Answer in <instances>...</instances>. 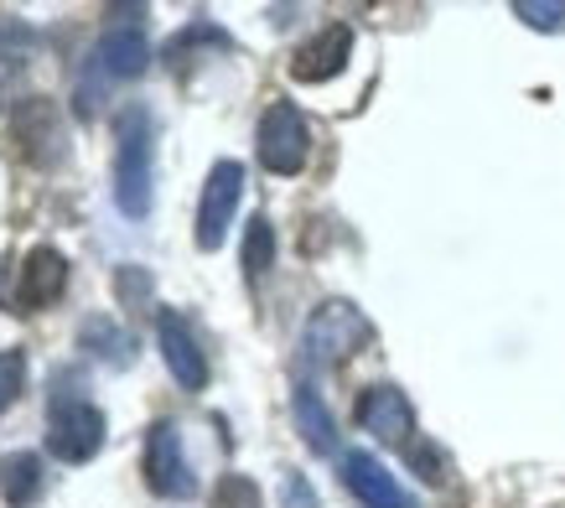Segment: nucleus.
Returning <instances> with one entry per match:
<instances>
[{
	"mask_svg": "<svg viewBox=\"0 0 565 508\" xmlns=\"http://www.w3.org/2000/svg\"><path fill=\"white\" fill-rule=\"evenodd\" d=\"M115 203L125 219H146L156 203V119L146 104H125L115 119Z\"/></svg>",
	"mask_w": 565,
	"mask_h": 508,
	"instance_id": "nucleus-1",
	"label": "nucleus"
},
{
	"mask_svg": "<svg viewBox=\"0 0 565 508\" xmlns=\"http://www.w3.org/2000/svg\"><path fill=\"white\" fill-rule=\"evenodd\" d=\"M146 63H151V42L140 32V21L109 27V32L94 42V52H88V73H84V84H78V115H94L104 99V88L125 84V78H140Z\"/></svg>",
	"mask_w": 565,
	"mask_h": 508,
	"instance_id": "nucleus-2",
	"label": "nucleus"
},
{
	"mask_svg": "<svg viewBox=\"0 0 565 508\" xmlns=\"http://www.w3.org/2000/svg\"><path fill=\"white\" fill-rule=\"evenodd\" d=\"M369 338H374V322L353 301L332 296L311 311L307 332H301V353H307L311 369H332V363H348Z\"/></svg>",
	"mask_w": 565,
	"mask_h": 508,
	"instance_id": "nucleus-3",
	"label": "nucleus"
},
{
	"mask_svg": "<svg viewBox=\"0 0 565 508\" xmlns=\"http://www.w3.org/2000/svg\"><path fill=\"white\" fill-rule=\"evenodd\" d=\"M104 436H109V425H104V410L78 400V394H63L47 415V452L57 462H68V467H84L104 452Z\"/></svg>",
	"mask_w": 565,
	"mask_h": 508,
	"instance_id": "nucleus-4",
	"label": "nucleus"
},
{
	"mask_svg": "<svg viewBox=\"0 0 565 508\" xmlns=\"http://www.w3.org/2000/svg\"><path fill=\"white\" fill-rule=\"evenodd\" d=\"M311 156V125L291 99H270L259 119V167L275 177H296Z\"/></svg>",
	"mask_w": 565,
	"mask_h": 508,
	"instance_id": "nucleus-5",
	"label": "nucleus"
},
{
	"mask_svg": "<svg viewBox=\"0 0 565 508\" xmlns=\"http://www.w3.org/2000/svg\"><path fill=\"white\" fill-rule=\"evenodd\" d=\"M244 192V167L239 161H213L203 182V198H198V250H218L228 223H234V208H239Z\"/></svg>",
	"mask_w": 565,
	"mask_h": 508,
	"instance_id": "nucleus-6",
	"label": "nucleus"
},
{
	"mask_svg": "<svg viewBox=\"0 0 565 508\" xmlns=\"http://www.w3.org/2000/svg\"><path fill=\"white\" fill-rule=\"evenodd\" d=\"M146 483H151L156 498H192L198 493L192 467L182 457V431L172 421H156L146 431Z\"/></svg>",
	"mask_w": 565,
	"mask_h": 508,
	"instance_id": "nucleus-7",
	"label": "nucleus"
},
{
	"mask_svg": "<svg viewBox=\"0 0 565 508\" xmlns=\"http://www.w3.org/2000/svg\"><path fill=\"white\" fill-rule=\"evenodd\" d=\"M359 425L384 446H411L415 436V405L399 384H369L359 394Z\"/></svg>",
	"mask_w": 565,
	"mask_h": 508,
	"instance_id": "nucleus-8",
	"label": "nucleus"
},
{
	"mask_svg": "<svg viewBox=\"0 0 565 508\" xmlns=\"http://www.w3.org/2000/svg\"><path fill=\"white\" fill-rule=\"evenodd\" d=\"M156 342H161V358H167V369H172V379L182 390L188 394L207 390V353L198 348V338H192V327L182 311H161V317H156Z\"/></svg>",
	"mask_w": 565,
	"mask_h": 508,
	"instance_id": "nucleus-9",
	"label": "nucleus"
},
{
	"mask_svg": "<svg viewBox=\"0 0 565 508\" xmlns=\"http://www.w3.org/2000/svg\"><path fill=\"white\" fill-rule=\"evenodd\" d=\"M348 52H353V27L348 21H327L322 32L301 42L291 57V78L296 84H327L348 68Z\"/></svg>",
	"mask_w": 565,
	"mask_h": 508,
	"instance_id": "nucleus-10",
	"label": "nucleus"
},
{
	"mask_svg": "<svg viewBox=\"0 0 565 508\" xmlns=\"http://www.w3.org/2000/svg\"><path fill=\"white\" fill-rule=\"evenodd\" d=\"M68 290V260H63V250H52V244H36L32 254H26V265H21L17 275V311H42V306H52L57 296Z\"/></svg>",
	"mask_w": 565,
	"mask_h": 508,
	"instance_id": "nucleus-11",
	"label": "nucleus"
},
{
	"mask_svg": "<svg viewBox=\"0 0 565 508\" xmlns=\"http://www.w3.org/2000/svg\"><path fill=\"white\" fill-rule=\"evenodd\" d=\"M343 483L363 508H415V498L390 477V467L369 452H348L343 457Z\"/></svg>",
	"mask_w": 565,
	"mask_h": 508,
	"instance_id": "nucleus-12",
	"label": "nucleus"
},
{
	"mask_svg": "<svg viewBox=\"0 0 565 508\" xmlns=\"http://www.w3.org/2000/svg\"><path fill=\"white\" fill-rule=\"evenodd\" d=\"M11 130H17V146L26 151L32 167H47L57 161V146H63V125H57V109L47 99H26L17 104V115H11Z\"/></svg>",
	"mask_w": 565,
	"mask_h": 508,
	"instance_id": "nucleus-13",
	"label": "nucleus"
},
{
	"mask_svg": "<svg viewBox=\"0 0 565 508\" xmlns=\"http://www.w3.org/2000/svg\"><path fill=\"white\" fill-rule=\"evenodd\" d=\"M291 410H296V431L307 436L311 452H317V457H332V452H338V425H332V415H327L322 394L311 390V384H296Z\"/></svg>",
	"mask_w": 565,
	"mask_h": 508,
	"instance_id": "nucleus-14",
	"label": "nucleus"
},
{
	"mask_svg": "<svg viewBox=\"0 0 565 508\" xmlns=\"http://www.w3.org/2000/svg\"><path fill=\"white\" fill-rule=\"evenodd\" d=\"M0 488H6V504L11 508H32L47 488V477H42V457L36 452H17V457H6V473H0Z\"/></svg>",
	"mask_w": 565,
	"mask_h": 508,
	"instance_id": "nucleus-15",
	"label": "nucleus"
},
{
	"mask_svg": "<svg viewBox=\"0 0 565 508\" xmlns=\"http://www.w3.org/2000/svg\"><path fill=\"white\" fill-rule=\"evenodd\" d=\"M84 348H88V353H99L109 369H125V363H136V338H125L115 322H88V327H84Z\"/></svg>",
	"mask_w": 565,
	"mask_h": 508,
	"instance_id": "nucleus-16",
	"label": "nucleus"
},
{
	"mask_svg": "<svg viewBox=\"0 0 565 508\" xmlns=\"http://www.w3.org/2000/svg\"><path fill=\"white\" fill-rule=\"evenodd\" d=\"M270 265H275V229H270V219L259 213V219H249V229H244V275L259 281Z\"/></svg>",
	"mask_w": 565,
	"mask_h": 508,
	"instance_id": "nucleus-17",
	"label": "nucleus"
},
{
	"mask_svg": "<svg viewBox=\"0 0 565 508\" xmlns=\"http://www.w3.org/2000/svg\"><path fill=\"white\" fill-rule=\"evenodd\" d=\"M213 508H265V498H259L255 477L223 473V477H218V488H213Z\"/></svg>",
	"mask_w": 565,
	"mask_h": 508,
	"instance_id": "nucleus-18",
	"label": "nucleus"
},
{
	"mask_svg": "<svg viewBox=\"0 0 565 508\" xmlns=\"http://www.w3.org/2000/svg\"><path fill=\"white\" fill-rule=\"evenodd\" d=\"M21 390H26V353H21V348H6V353H0V415L17 405Z\"/></svg>",
	"mask_w": 565,
	"mask_h": 508,
	"instance_id": "nucleus-19",
	"label": "nucleus"
},
{
	"mask_svg": "<svg viewBox=\"0 0 565 508\" xmlns=\"http://www.w3.org/2000/svg\"><path fill=\"white\" fill-rule=\"evenodd\" d=\"M514 17L534 32H565V6L561 0H514Z\"/></svg>",
	"mask_w": 565,
	"mask_h": 508,
	"instance_id": "nucleus-20",
	"label": "nucleus"
},
{
	"mask_svg": "<svg viewBox=\"0 0 565 508\" xmlns=\"http://www.w3.org/2000/svg\"><path fill=\"white\" fill-rule=\"evenodd\" d=\"M280 508H317V488L301 473H286L280 483Z\"/></svg>",
	"mask_w": 565,
	"mask_h": 508,
	"instance_id": "nucleus-21",
	"label": "nucleus"
},
{
	"mask_svg": "<svg viewBox=\"0 0 565 508\" xmlns=\"http://www.w3.org/2000/svg\"><path fill=\"white\" fill-rule=\"evenodd\" d=\"M120 296L125 301H146V296H151V275L136 271V265H125L120 271Z\"/></svg>",
	"mask_w": 565,
	"mask_h": 508,
	"instance_id": "nucleus-22",
	"label": "nucleus"
},
{
	"mask_svg": "<svg viewBox=\"0 0 565 508\" xmlns=\"http://www.w3.org/2000/svg\"><path fill=\"white\" fill-rule=\"evenodd\" d=\"M411 467L415 473H426V483H446V467H441V457H436L430 446H411Z\"/></svg>",
	"mask_w": 565,
	"mask_h": 508,
	"instance_id": "nucleus-23",
	"label": "nucleus"
}]
</instances>
